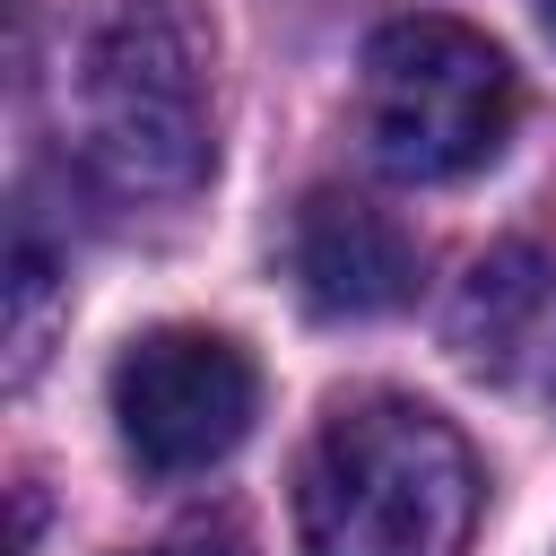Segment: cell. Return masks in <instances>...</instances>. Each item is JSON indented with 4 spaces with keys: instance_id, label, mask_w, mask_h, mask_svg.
I'll return each mask as SVG.
<instances>
[{
    "instance_id": "obj_1",
    "label": "cell",
    "mask_w": 556,
    "mask_h": 556,
    "mask_svg": "<svg viewBox=\"0 0 556 556\" xmlns=\"http://www.w3.org/2000/svg\"><path fill=\"white\" fill-rule=\"evenodd\" d=\"M469 521H478V460L460 426L408 391L339 400L295 469L304 556H460Z\"/></svg>"
},
{
    "instance_id": "obj_2",
    "label": "cell",
    "mask_w": 556,
    "mask_h": 556,
    "mask_svg": "<svg viewBox=\"0 0 556 556\" xmlns=\"http://www.w3.org/2000/svg\"><path fill=\"white\" fill-rule=\"evenodd\" d=\"M78 156L130 191L174 200L208 174V87L200 35L174 0H122L78 61Z\"/></svg>"
},
{
    "instance_id": "obj_3",
    "label": "cell",
    "mask_w": 556,
    "mask_h": 556,
    "mask_svg": "<svg viewBox=\"0 0 556 556\" xmlns=\"http://www.w3.org/2000/svg\"><path fill=\"white\" fill-rule=\"evenodd\" d=\"M521 113L513 61L460 17H391L365 43V156L391 182H460L504 156Z\"/></svg>"
},
{
    "instance_id": "obj_4",
    "label": "cell",
    "mask_w": 556,
    "mask_h": 556,
    "mask_svg": "<svg viewBox=\"0 0 556 556\" xmlns=\"http://www.w3.org/2000/svg\"><path fill=\"white\" fill-rule=\"evenodd\" d=\"M113 426H122V452L148 469V478H191V469H217L243 434H252V408H261V374L235 339L217 330H148L113 356Z\"/></svg>"
},
{
    "instance_id": "obj_5",
    "label": "cell",
    "mask_w": 556,
    "mask_h": 556,
    "mask_svg": "<svg viewBox=\"0 0 556 556\" xmlns=\"http://www.w3.org/2000/svg\"><path fill=\"white\" fill-rule=\"evenodd\" d=\"M295 287L321 321H374L417 295V243L356 191H313L295 208Z\"/></svg>"
},
{
    "instance_id": "obj_6",
    "label": "cell",
    "mask_w": 556,
    "mask_h": 556,
    "mask_svg": "<svg viewBox=\"0 0 556 556\" xmlns=\"http://www.w3.org/2000/svg\"><path fill=\"white\" fill-rule=\"evenodd\" d=\"M547 295H556V261L530 252V243H504V252H486V261L469 269V287H460V304H452V339H460L478 365H504V356L539 330Z\"/></svg>"
},
{
    "instance_id": "obj_7",
    "label": "cell",
    "mask_w": 556,
    "mask_h": 556,
    "mask_svg": "<svg viewBox=\"0 0 556 556\" xmlns=\"http://www.w3.org/2000/svg\"><path fill=\"white\" fill-rule=\"evenodd\" d=\"M148 556H243V539H235V530H182V539H165V547H148Z\"/></svg>"
},
{
    "instance_id": "obj_8",
    "label": "cell",
    "mask_w": 556,
    "mask_h": 556,
    "mask_svg": "<svg viewBox=\"0 0 556 556\" xmlns=\"http://www.w3.org/2000/svg\"><path fill=\"white\" fill-rule=\"evenodd\" d=\"M539 17H547V26H556V0H539Z\"/></svg>"
}]
</instances>
